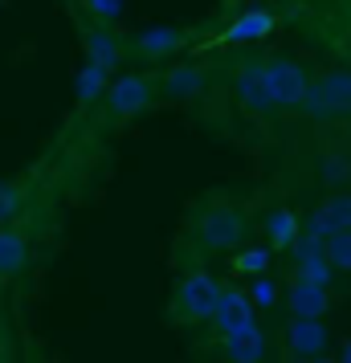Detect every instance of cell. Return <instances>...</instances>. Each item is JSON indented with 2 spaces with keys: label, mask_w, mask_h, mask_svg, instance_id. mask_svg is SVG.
I'll return each mask as SVG.
<instances>
[{
  "label": "cell",
  "mask_w": 351,
  "mask_h": 363,
  "mask_svg": "<svg viewBox=\"0 0 351 363\" xmlns=\"http://www.w3.org/2000/svg\"><path fill=\"white\" fill-rule=\"evenodd\" d=\"M188 45L184 29H143V33L131 41V50L143 57V62H164L172 53H180Z\"/></svg>",
  "instance_id": "cell-14"
},
{
  "label": "cell",
  "mask_w": 351,
  "mask_h": 363,
  "mask_svg": "<svg viewBox=\"0 0 351 363\" xmlns=\"http://www.w3.org/2000/svg\"><path fill=\"white\" fill-rule=\"evenodd\" d=\"M286 298H290V314L294 318H327V311H331V290H323V286H315L306 278L290 281Z\"/></svg>",
  "instance_id": "cell-13"
},
{
  "label": "cell",
  "mask_w": 351,
  "mask_h": 363,
  "mask_svg": "<svg viewBox=\"0 0 351 363\" xmlns=\"http://www.w3.org/2000/svg\"><path fill=\"white\" fill-rule=\"evenodd\" d=\"M278 29V17L269 13L266 4H250L233 17V25H225V33L213 41V45H257L266 41L269 33Z\"/></svg>",
  "instance_id": "cell-6"
},
{
  "label": "cell",
  "mask_w": 351,
  "mask_h": 363,
  "mask_svg": "<svg viewBox=\"0 0 351 363\" xmlns=\"http://www.w3.org/2000/svg\"><path fill=\"white\" fill-rule=\"evenodd\" d=\"M343 363H351V339L343 343Z\"/></svg>",
  "instance_id": "cell-25"
},
{
  "label": "cell",
  "mask_w": 351,
  "mask_h": 363,
  "mask_svg": "<svg viewBox=\"0 0 351 363\" xmlns=\"http://www.w3.org/2000/svg\"><path fill=\"white\" fill-rule=\"evenodd\" d=\"M323 253H327L331 269H343V274H351V233H331V237L323 241Z\"/></svg>",
  "instance_id": "cell-21"
},
{
  "label": "cell",
  "mask_w": 351,
  "mask_h": 363,
  "mask_svg": "<svg viewBox=\"0 0 351 363\" xmlns=\"http://www.w3.org/2000/svg\"><path fill=\"white\" fill-rule=\"evenodd\" d=\"M302 111L315 118V123L347 118L351 115V69L335 66V69H323L318 78H311V90L302 99Z\"/></svg>",
  "instance_id": "cell-3"
},
{
  "label": "cell",
  "mask_w": 351,
  "mask_h": 363,
  "mask_svg": "<svg viewBox=\"0 0 351 363\" xmlns=\"http://www.w3.org/2000/svg\"><path fill=\"white\" fill-rule=\"evenodd\" d=\"M237 102L250 115H266L269 111L266 86H262V62H241V69H237Z\"/></svg>",
  "instance_id": "cell-16"
},
{
  "label": "cell",
  "mask_w": 351,
  "mask_h": 363,
  "mask_svg": "<svg viewBox=\"0 0 351 363\" xmlns=\"http://www.w3.org/2000/svg\"><path fill=\"white\" fill-rule=\"evenodd\" d=\"M82 45H86V62L99 66L102 74H115L118 62H123V53H127V41L115 29H102V25H86Z\"/></svg>",
  "instance_id": "cell-10"
},
{
  "label": "cell",
  "mask_w": 351,
  "mask_h": 363,
  "mask_svg": "<svg viewBox=\"0 0 351 363\" xmlns=\"http://www.w3.org/2000/svg\"><path fill=\"white\" fill-rule=\"evenodd\" d=\"M225 359L229 363H262L266 359V330L257 327V318L245 323L241 330L225 335Z\"/></svg>",
  "instance_id": "cell-15"
},
{
  "label": "cell",
  "mask_w": 351,
  "mask_h": 363,
  "mask_svg": "<svg viewBox=\"0 0 351 363\" xmlns=\"http://www.w3.org/2000/svg\"><path fill=\"white\" fill-rule=\"evenodd\" d=\"M294 265H299L294 278H306V281H315V286H323V290H331L335 269H331V262H327V253H323V241H318V237L302 233L299 245H294Z\"/></svg>",
  "instance_id": "cell-11"
},
{
  "label": "cell",
  "mask_w": 351,
  "mask_h": 363,
  "mask_svg": "<svg viewBox=\"0 0 351 363\" xmlns=\"http://www.w3.org/2000/svg\"><path fill=\"white\" fill-rule=\"evenodd\" d=\"M204 86H208V69H204L201 62H180V66H172L164 78H160V90H164L167 99H180V102L196 99Z\"/></svg>",
  "instance_id": "cell-12"
},
{
  "label": "cell",
  "mask_w": 351,
  "mask_h": 363,
  "mask_svg": "<svg viewBox=\"0 0 351 363\" xmlns=\"http://www.w3.org/2000/svg\"><path fill=\"white\" fill-rule=\"evenodd\" d=\"M302 233H311V237H318V241H327L331 233H351V192L327 196L315 213L302 220Z\"/></svg>",
  "instance_id": "cell-8"
},
{
  "label": "cell",
  "mask_w": 351,
  "mask_h": 363,
  "mask_svg": "<svg viewBox=\"0 0 351 363\" xmlns=\"http://www.w3.org/2000/svg\"><path fill=\"white\" fill-rule=\"evenodd\" d=\"M245 294H250L253 311H266V306H274V302H278V286H274V278L266 274V278H253Z\"/></svg>",
  "instance_id": "cell-24"
},
{
  "label": "cell",
  "mask_w": 351,
  "mask_h": 363,
  "mask_svg": "<svg viewBox=\"0 0 351 363\" xmlns=\"http://www.w3.org/2000/svg\"><path fill=\"white\" fill-rule=\"evenodd\" d=\"M269 245H250V249H237L233 253V274L237 278H266L269 274Z\"/></svg>",
  "instance_id": "cell-19"
},
{
  "label": "cell",
  "mask_w": 351,
  "mask_h": 363,
  "mask_svg": "<svg viewBox=\"0 0 351 363\" xmlns=\"http://www.w3.org/2000/svg\"><path fill=\"white\" fill-rule=\"evenodd\" d=\"M106 86H111V74H102L99 66H90V62H86V66L78 69L74 94H78V102H82V106H90V102L106 99Z\"/></svg>",
  "instance_id": "cell-20"
},
{
  "label": "cell",
  "mask_w": 351,
  "mask_h": 363,
  "mask_svg": "<svg viewBox=\"0 0 351 363\" xmlns=\"http://www.w3.org/2000/svg\"><path fill=\"white\" fill-rule=\"evenodd\" d=\"M266 237H269V253L278 249H294L302 237V216L294 213V208H274V213L266 216Z\"/></svg>",
  "instance_id": "cell-18"
},
{
  "label": "cell",
  "mask_w": 351,
  "mask_h": 363,
  "mask_svg": "<svg viewBox=\"0 0 351 363\" xmlns=\"http://www.w3.org/2000/svg\"><path fill=\"white\" fill-rule=\"evenodd\" d=\"M155 99V82L147 74H118L115 82L106 86V106L115 118H131L139 111H147Z\"/></svg>",
  "instance_id": "cell-5"
},
{
  "label": "cell",
  "mask_w": 351,
  "mask_h": 363,
  "mask_svg": "<svg viewBox=\"0 0 351 363\" xmlns=\"http://www.w3.org/2000/svg\"><path fill=\"white\" fill-rule=\"evenodd\" d=\"M331 347V330H327V318H294L286 327V351L294 359H323Z\"/></svg>",
  "instance_id": "cell-7"
},
{
  "label": "cell",
  "mask_w": 351,
  "mask_h": 363,
  "mask_svg": "<svg viewBox=\"0 0 351 363\" xmlns=\"http://www.w3.org/2000/svg\"><path fill=\"white\" fill-rule=\"evenodd\" d=\"M82 4L90 13V21L102 25V29H115L118 17H123V0H82Z\"/></svg>",
  "instance_id": "cell-22"
},
{
  "label": "cell",
  "mask_w": 351,
  "mask_h": 363,
  "mask_svg": "<svg viewBox=\"0 0 351 363\" xmlns=\"http://www.w3.org/2000/svg\"><path fill=\"white\" fill-rule=\"evenodd\" d=\"M25 265H29V237L17 225H4L0 229V278H17Z\"/></svg>",
  "instance_id": "cell-17"
},
{
  "label": "cell",
  "mask_w": 351,
  "mask_h": 363,
  "mask_svg": "<svg viewBox=\"0 0 351 363\" xmlns=\"http://www.w3.org/2000/svg\"><path fill=\"white\" fill-rule=\"evenodd\" d=\"M213 330H217L221 339L225 335H233V330H241L245 323H253V302L250 294H245V286H221V302H217V311H213Z\"/></svg>",
  "instance_id": "cell-9"
},
{
  "label": "cell",
  "mask_w": 351,
  "mask_h": 363,
  "mask_svg": "<svg viewBox=\"0 0 351 363\" xmlns=\"http://www.w3.org/2000/svg\"><path fill=\"white\" fill-rule=\"evenodd\" d=\"M21 204H25V192H21L17 184H4V180H0V229L17 220Z\"/></svg>",
  "instance_id": "cell-23"
},
{
  "label": "cell",
  "mask_w": 351,
  "mask_h": 363,
  "mask_svg": "<svg viewBox=\"0 0 351 363\" xmlns=\"http://www.w3.org/2000/svg\"><path fill=\"white\" fill-rule=\"evenodd\" d=\"M262 86H266L269 111L302 106L306 90H311V69L286 53H274V57H262Z\"/></svg>",
  "instance_id": "cell-4"
},
{
  "label": "cell",
  "mask_w": 351,
  "mask_h": 363,
  "mask_svg": "<svg viewBox=\"0 0 351 363\" xmlns=\"http://www.w3.org/2000/svg\"><path fill=\"white\" fill-rule=\"evenodd\" d=\"M245 229H250L245 213L237 204H229V200L201 208L196 220H192V237H196V245L204 253H229V249H237L245 241Z\"/></svg>",
  "instance_id": "cell-2"
},
{
  "label": "cell",
  "mask_w": 351,
  "mask_h": 363,
  "mask_svg": "<svg viewBox=\"0 0 351 363\" xmlns=\"http://www.w3.org/2000/svg\"><path fill=\"white\" fill-rule=\"evenodd\" d=\"M217 302H221V281L208 269H188L184 278L176 281V290H172L167 314L180 327H196V323H208L213 318Z\"/></svg>",
  "instance_id": "cell-1"
}]
</instances>
